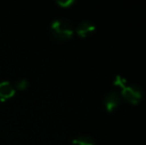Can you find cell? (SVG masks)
I'll return each instance as SVG.
<instances>
[{"label": "cell", "instance_id": "obj_1", "mask_svg": "<svg viewBox=\"0 0 146 145\" xmlns=\"http://www.w3.org/2000/svg\"><path fill=\"white\" fill-rule=\"evenodd\" d=\"M52 34L58 40H68L74 34V27L71 21L64 18L56 19L51 25Z\"/></svg>", "mask_w": 146, "mask_h": 145}, {"label": "cell", "instance_id": "obj_9", "mask_svg": "<svg viewBox=\"0 0 146 145\" xmlns=\"http://www.w3.org/2000/svg\"><path fill=\"white\" fill-rule=\"evenodd\" d=\"M74 0H57V3L61 5L62 7H69L74 3Z\"/></svg>", "mask_w": 146, "mask_h": 145}, {"label": "cell", "instance_id": "obj_3", "mask_svg": "<svg viewBox=\"0 0 146 145\" xmlns=\"http://www.w3.org/2000/svg\"><path fill=\"white\" fill-rule=\"evenodd\" d=\"M121 101V95L115 89L110 91L104 97V107L108 112L113 111Z\"/></svg>", "mask_w": 146, "mask_h": 145}, {"label": "cell", "instance_id": "obj_2", "mask_svg": "<svg viewBox=\"0 0 146 145\" xmlns=\"http://www.w3.org/2000/svg\"><path fill=\"white\" fill-rule=\"evenodd\" d=\"M121 95L126 101H128L131 105H137L141 101L143 95V91L140 87L138 85H128L121 89Z\"/></svg>", "mask_w": 146, "mask_h": 145}, {"label": "cell", "instance_id": "obj_4", "mask_svg": "<svg viewBox=\"0 0 146 145\" xmlns=\"http://www.w3.org/2000/svg\"><path fill=\"white\" fill-rule=\"evenodd\" d=\"M96 25L92 22L88 21V20H85V21H82L81 23L78 24L77 33L81 37H87L90 34H92L96 30Z\"/></svg>", "mask_w": 146, "mask_h": 145}, {"label": "cell", "instance_id": "obj_8", "mask_svg": "<svg viewBox=\"0 0 146 145\" xmlns=\"http://www.w3.org/2000/svg\"><path fill=\"white\" fill-rule=\"evenodd\" d=\"M28 87V81L26 79H19L16 81V87L18 89H24Z\"/></svg>", "mask_w": 146, "mask_h": 145}, {"label": "cell", "instance_id": "obj_7", "mask_svg": "<svg viewBox=\"0 0 146 145\" xmlns=\"http://www.w3.org/2000/svg\"><path fill=\"white\" fill-rule=\"evenodd\" d=\"M113 85H116V87H121V89H122L123 87H125L127 85V81L124 77H122L120 75H117L113 81Z\"/></svg>", "mask_w": 146, "mask_h": 145}, {"label": "cell", "instance_id": "obj_6", "mask_svg": "<svg viewBox=\"0 0 146 145\" xmlns=\"http://www.w3.org/2000/svg\"><path fill=\"white\" fill-rule=\"evenodd\" d=\"M73 143L75 145H96L94 138L90 135H80L74 138Z\"/></svg>", "mask_w": 146, "mask_h": 145}, {"label": "cell", "instance_id": "obj_5", "mask_svg": "<svg viewBox=\"0 0 146 145\" xmlns=\"http://www.w3.org/2000/svg\"><path fill=\"white\" fill-rule=\"evenodd\" d=\"M15 93V87L8 81H3L0 83V99L5 101L8 97H11Z\"/></svg>", "mask_w": 146, "mask_h": 145}]
</instances>
